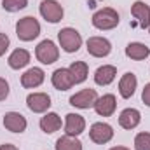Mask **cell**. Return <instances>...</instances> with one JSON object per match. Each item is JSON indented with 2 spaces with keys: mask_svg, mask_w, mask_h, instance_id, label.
<instances>
[{
  "mask_svg": "<svg viewBox=\"0 0 150 150\" xmlns=\"http://www.w3.org/2000/svg\"><path fill=\"white\" fill-rule=\"evenodd\" d=\"M140 120H142V113L136 108H126L119 115V124L124 129H134L140 124Z\"/></svg>",
  "mask_w": 150,
  "mask_h": 150,
  "instance_id": "obj_17",
  "label": "cell"
},
{
  "mask_svg": "<svg viewBox=\"0 0 150 150\" xmlns=\"http://www.w3.org/2000/svg\"><path fill=\"white\" fill-rule=\"evenodd\" d=\"M136 86H138L136 75L131 74V72H127V74L122 75L120 80H119V94H120L124 100H127V98H131V96L134 94Z\"/></svg>",
  "mask_w": 150,
  "mask_h": 150,
  "instance_id": "obj_16",
  "label": "cell"
},
{
  "mask_svg": "<svg viewBox=\"0 0 150 150\" xmlns=\"http://www.w3.org/2000/svg\"><path fill=\"white\" fill-rule=\"evenodd\" d=\"M7 96H9V82L4 77H0V101H4Z\"/></svg>",
  "mask_w": 150,
  "mask_h": 150,
  "instance_id": "obj_26",
  "label": "cell"
},
{
  "mask_svg": "<svg viewBox=\"0 0 150 150\" xmlns=\"http://www.w3.org/2000/svg\"><path fill=\"white\" fill-rule=\"evenodd\" d=\"M149 33H150V26H149Z\"/></svg>",
  "mask_w": 150,
  "mask_h": 150,
  "instance_id": "obj_31",
  "label": "cell"
},
{
  "mask_svg": "<svg viewBox=\"0 0 150 150\" xmlns=\"http://www.w3.org/2000/svg\"><path fill=\"white\" fill-rule=\"evenodd\" d=\"M142 100H143V103L150 107V82L149 84H145V87H143V91H142Z\"/></svg>",
  "mask_w": 150,
  "mask_h": 150,
  "instance_id": "obj_28",
  "label": "cell"
},
{
  "mask_svg": "<svg viewBox=\"0 0 150 150\" xmlns=\"http://www.w3.org/2000/svg\"><path fill=\"white\" fill-rule=\"evenodd\" d=\"M56 150H82V143L77 140V136H61L56 140V145H54Z\"/></svg>",
  "mask_w": 150,
  "mask_h": 150,
  "instance_id": "obj_23",
  "label": "cell"
},
{
  "mask_svg": "<svg viewBox=\"0 0 150 150\" xmlns=\"http://www.w3.org/2000/svg\"><path fill=\"white\" fill-rule=\"evenodd\" d=\"M35 56L42 65H52L59 58V49L52 40L45 38L35 47Z\"/></svg>",
  "mask_w": 150,
  "mask_h": 150,
  "instance_id": "obj_4",
  "label": "cell"
},
{
  "mask_svg": "<svg viewBox=\"0 0 150 150\" xmlns=\"http://www.w3.org/2000/svg\"><path fill=\"white\" fill-rule=\"evenodd\" d=\"M58 40H59V45H61V49L65 51V52H77L79 49H80V45H82V37H80V33L75 30V28H70V26H67V28H61L59 32H58Z\"/></svg>",
  "mask_w": 150,
  "mask_h": 150,
  "instance_id": "obj_3",
  "label": "cell"
},
{
  "mask_svg": "<svg viewBox=\"0 0 150 150\" xmlns=\"http://www.w3.org/2000/svg\"><path fill=\"white\" fill-rule=\"evenodd\" d=\"M63 5L58 0H42L40 2V16L47 21V23H59L63 19Z\"/></svg>",
  "mask_w": 150,
  "mask_h": 150,
  "instance_id": "obj_5",
  "label": "cell"
},
{
  "mask_svg": "<svg viewBox=\"0 0 150 150\" xmlns=\"http://www.w3.org/2000/svg\"><path fill=\"white\" fill-rule=\"evenodd\" d=\"M87 52L94 58H105L112 52V44L105 37H89L86 42Z\"/></svg>",
  "mask_w": 150,
  "mask_h": 150,
  "instance_id": "obj_7",
  "label": "cell"
},
{
  "mask_svg": "<svg viewBox=\"0 0 150 150\" xmlns=\"http://www.w3.org/2000/svg\"><path fill=\"white\" fill-rule=\"evenodd\" d=\"M149 54H150V47H147L142 42H131L126 47V56L134 59V61H142V59L149 58Z\"/></svg>",
  "mask_w": 150,
  "mask_h": 150,
  "instance_id": "obj_21",
  "label": "cell"
},
{
  "mask_svg": "<svg viewBox=\"0 0 150 150\" xmlns=\"http://www.w3.org/2000/svg\"><path fill=\"white\" fill-rule=\"evenodd\" d=\"M16 35L23 42H32L40 35V23L33 16H25L16 23Z\"/></svg>",
  "mask_w": 150,
  "mask_h": 150,
  "instance_id": "obj_1",
  "label": "cell"
},
{
  "mask_svg": "<svg viewBox=\"0 0 150 150\" xmlns=\"http://www.w3.org/2000/svg\"><path fill=\"white\" fill-rule=\"evenodd\" d=\"M0 150H19L16 145H11V143H4V145H0Z\"/></svg>",
  "mask_w": 150,
  "mask_h": 150,
  "instance_id": "obj_29",
  "label": "cell"
},
{
  "mask_svg": "<svg viewBox=\"0 0 150 150\" xmlns=\"http://www.w3.org/2000/svg\"><path fill=\"white\" fill-rule=\"evenodd\" d=\"M4 126L7 131L11 133H23L28 126L25 115H21L19 112H7L4 115Z\"/></svg>",
  "mask_w": 150,
  "mask_h": 150,
  "instance_id": "obj_11",
  "label": "cell"
},
{
  "mask_svg": "<svg viewBox=\"0 0 150 150\" xmlns=\"http://www.w3.org/2000/svg\"><path fill=\"white\" fill-rule=\"evenodd\" d=\"M115 108H117V100H115L113 94H103L94 103V110H96L98 115H101V117H110V115H113Z\"/></svg>",
  "mask_w": 150,
  "mask_h": 150,
  "instance_id": "obj_13",
  "label": "cell"
},
{
  "mask_svg": "<svg viewBox=\"0 0 150 150\" xmlns=\"http://www.w3.org/2000/svg\"><path fill=\"white\" fill-rule=\"evenodd\" d=\"M26 105L33 113H44L51 107V96L47 93H32L26 98Z\"/></svg>",
  "mask_w": 150,
  "mask_h": 150,
  "instance_id": "obj_9",
  "label": "cell"
},
{
  "mask_svg": "<svg viewBox=\"0 0 150 150\" xmlns=\"http://www.w3.org/2000/svg\"><path fill=\"white\" fill-rule=\"evenodd\" d=\"M136 150H150V133H138L134 138Z\"/></svg>",
  "mask_w": 150,
  "mask_h": 150,
  "instance_id": "obj_25",
  "label": "cell"
},
{
  "mask_svg": "<svg viewBox=\"0 0 150 150\" xmlns=\"http://www.w3.org/2000/svg\"><path fill=\"white\" fill-rule=\"evenodd\" d=\"M86 129V120L79 113H67L65 119V134L68 136H79Z\"/></svg>",
  "mask_w": 150,
  "mask_h": 150,
  "instance_id": "obj_12",
  "label": "cell"
},
{
  "mask_svg": "<svg viewBox=\"0 0 150 150\" xmlns=\"http://www.w3.org/2000/svg\"><path fill=\"white\" fill-rule=\"evenodd\" d=\"M44 79H45L44 70L38 68V67H33V68H28L25 74L21 75V86L25 89H35L38 86H42Z\"/></svg>",
  "mask_w": 150,
  "mask_h": 150,
  "instance_id": "obj_10",
  "label": "cell"
},
{
  "mask_svg": "<svg viewBox=\"0 0 150 150\" xmlns=\"http://www.w3.org/2000/svg\"><path fill=\"white\" fill-rule=\"evenodd\" d=\"M51 82H52V86L58 91H68L74 86V79H72L68 68H58V70H54V74L51 77Z\"/></svg>",
  "mask_w": 150,
  "mask_h": 150,
  "instance_id": "obj_15",
  "label": "cell"
},
{
  "mask_svg": "<svg viewBox=\"0 0 150 150\" xmlns=\"http://www.w3.org/2000/svg\"><path fill=\"white\" fill-rule=\"evenodd\" d=\"M91 21H93V26L98 28V30H113L119 25L120 18H119V14H117L115 9L105 7V9L96 11L93 14V19Z\"/></svg>",
  "mask_w": 150,
  "mask_h": 150,
  "instance_id": "obj_2",
  "label": "cell"
},
{
  "mask_svg": "<svg viewBox=\"0 0 150 150\" xmlns=\"http://www.w3.org/2000/svg\"><path fill=\"white\" fill-rule=\"evenodd\" d=\"M9 44H11V40L7 37V33H0V56L5 54V51L9 49Z\"/></svg>",
  "mask_w": 150,
  "mask_h": 150,
  "instance_id": "obj_27",
  "label": "cell"
},
{
  "mask_svg": "<svg viewBox=\"0 0 150 150\" xmlns=\"http://www.w3.org/2000/svg\"><path fill=\"white\" fill-rule=\"evenodd\" d=\"M70 75L74 79V84H82L86 79H87V74H89V67L86 61H74L70 67Z\"/></svg>",
  "mask_w": 150,
  "mask_h": 150,
  "instance_id": "obj_22",
  "label": "cell"
},
{
  "mask_svg": "<svg viewBox=\"0 0 150 150\" xmlns=\"http://www.w3.org/2000/svg\"><path fill=\"white\" fill-rule=\"evenodd\" d=\"M131 14H133V18L138 21V25L142 28H149L150 26V7L145 2L136 0L131 5Z\"/></svg>",
  "mask_w": 150,
  "mask_h": 150,
  "instance_id": "obj_14",
  "label": "cell"
},
{
  "mask_svg": "<svg viewBox=\"0 0 150 150\" xmlns=\"http://www.w3.org/2000/svg\"><path fill=\"white\" fill-rule=\"evenodd\" d=\"M28 5V0H2V7L7 12H18Z\"/></svg>",
  "mask_w": 150,
  "mask_h": 150,
  "instance_id": "obj_24",
  "label": "cell"
},
{
  "mask_svg": "<svg viewBox=\"0 0 150 150\" xmlns=\"http://www.w3.org/2000/svg\"><path fill=\"white\" fill-rule=\"evenodd\" d=\"M9 67L12 70H19V68H25L28 63H30V52L26 49H14L7 59Z\"/></svg>",
  "mask_w": 150,
  "mask_h": 150,
  "instance_id": "obj_20",
  "label": "cell"
},
{
  "mask_svg": "<svg viewBox=\"0 0 150 150\" xmlns=\"http://www.w3.org/2000/svg\"><path fill=\"white\" fill-rule=\"evenodd\" d=\"M89 138L98 143V145H105L113 138V129L110 124L107 122H94L89 129Z\"/></svg>",
  "mask_w": 150,
  "mask_h": 150,
  "instance_id": "obj_8",
  "label": "cell"
},
{
  "mask_svg": "<svg viewBox=\"0 0 150 150\" xmlns=\"http://www.w3.org/2000/svg\"><path fill=\"white\" fill-rule=\"evenodd\" d=\"M115 75H117V68L113 65H103L96 70L94 74V82L98 86H108L115 80Z\"/></svg>",
  "mask_w": 150,
  "mask_h": 150,
  "instance_id": "obj_19",
  "label": "cell"
},
{
  "mask_svg": "<svg viewBox=\"0 0 150 150\" xmlns=\"http://www.w3.org/2000/svg\"><path fill=\"white\" fill-rule=\"evenodd\" d=\"M110 150H129V149H126V147H112Z\"/></svg>",
  "mask_w": 150,
  "mask_h": 150,
  "instance_id": "obj_30",
  "label": "cell"
},
{
  "mask_svg": "<svg viewBox=\"0 0 150 150\" xmlns=\"http://www.w3.org/2000/svg\"><path fill=\"white\" fill-rule=\"evenodd\" d=\"M61 127V117L54 112H47L40 119V129L45 134H52Z\"/></svg>",
  "mask_w": 150,
  "mask_h": 150,
  "instance_id": "obj_18",
  "label": "cell"
},
{
  "mask_svg": "<svg viewBox=\"0 0 150 150\" xmlns=\"http://www.w3.org/2000/svg\"><path fill=\"white\" fill-rule=\"evenodd\" d=\"M98 100V94H96V89H82L79 93H75L74 96L70 98V105L75 108H80V110H87V108H94V103Z\"/></svg>",
  "mask_w": 150,
  "mask_h": 150,
  "instance_id": "obj_6",
  "label": "cell"
}]
</instances>
